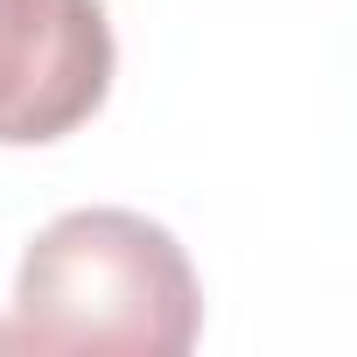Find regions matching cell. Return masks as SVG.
I'll use <instances>...</instances> for the list:
<instances>
[{
  "label": "cell",
  "mask_w": 357,
  "mask_h": 357,
  "mask_svg": "<svg viewBox=\"0 0 357 357\" xmlns=\"http://www.w3.org/2000/svg\"><path fill=\"white\" fill-rule=\"evenodd\" d=\"M15 350L183 357L204 336V287L168 225L91 204L50 218L15 266Z\"/></svg>",
  "instance_id": "6da1fadb"
},
{
  "label": "cell",
  "mask_w": 357,
  "mask_h": 357,
  "mask_svg": "<svg viewBox=\"0 0 357 357\" xmlns=\"http://www.w3.org/2000/svg\"><path fill=\"white\" fill-rule=\"evenodd\" d=\"M112 91L98 0H0V147H50Z\"/></svg>",
  "instance_id": "7a4b0ae2"
}]
</instances>
